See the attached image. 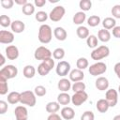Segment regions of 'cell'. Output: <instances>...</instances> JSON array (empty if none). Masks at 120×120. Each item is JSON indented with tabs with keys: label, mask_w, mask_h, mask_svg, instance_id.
Wrapping results in <instances>:
<instances>
[{
	"label": "cell",
	"mask_w": 120,
	"mask_h": 120,
	"mask_svg": "<svg viewBox=\"0 0 120 120\" xmlns=\"http://www.w3.org/2000/svg\"><path fill=\"white\" fill-rule=\"evenodd\" d=\"M38 40L43 44L50 43L52 38V30L49 24H41L38 29Z\"/></svg>",
	"instance_id": "obj_1"
},
{
	"label": "cell",
	"mask_w": 120,
	"mask_h": 120,
	"mask_svg": "<svg viewBox=\"0 0 120 120\" xmlns=\"http://www.w3.org/2000/svg\"><path fill=\"white\" fill-rule=\"evenodd\" d=\"M22 105H27L29 107H34L37 103V98L33 91L26 90L21 93V101Z\"/></svg>",
	"instance_id": "obj_2"
},
{
	"label": "cell",
	"mask_w": 120,
	"mask_h": 120,
	"mask_svg": "<svg viewBox=\"0 0 120 120\" xmlns=\"http://www.w3.org/2000/svg\"><path fill=\"white\" fill-rule=\"evenodd\" d=\"M110 54V49L106 45H101L97 47L96 49L93 50L91 52V58L93 60H101L103 58H106Z\"/></svg>",
	"instance_id": "obj_3"
},
{
	"label": "cell",
	"mask_w": 120,
	"mask_h": 120,
	"mask_svg": "<svg viewBox=\"0 0 120 120\" xmlns=\"http://www.w3.org/2000/svg\"><path fill=\"white\" fill-rule=\"evenodd\" d=\"M17 74H18V68L14 65H7L0 69V76L4 77L7 80L15 78Z\"/></svg>",
	"instance_id": "obj_4"
},
{
	"label": "cell",
	"mask_w": 120,
	"mask_h": 120,
	"mask_svg": "<svg viewBox=\"0 0 120 120\" xmlns=\"http://www.w3.org/2000/svg\"><path fill=\"white\" fill-rule=\"evenodd\" d=\"M106 70H107V66L103 62H97L88 68V71L92 76L102 75L106 72Z\"/></svg>",
	"instance_id": "obj_5"
},
{
	"label": "cell",
	"mask_w": 120,
	"mask_h": 120,
	"mask_svg": "<svg viewBox=\"0 0 120 120\" xmlns=\"http://www.w3.org/2000/svg\"><path fill=\"white\" fill-rule=\"evenodd\" d=\"M65 13H66V9L63 6H56L50 12L49 18H50L51 21L56 22H59L60 20H62Z\"/></svg>",
	"instance_id": "obj_6"
},
{
	"label": "cell",
	"mask_w": 120,
	"mask_h": 120,
	"mask_svg": "<svg viewBox=\"0 0 120 120\" xmlns=\"http://www.w3.org/2000/svg\"><path fill=\"white\" fill-rule=\"evenodd\" d=\"M52 55V52L46 47L44 46H39L36 49L35 52H34V57L37 60H45L47 58H51Z\"/></svg>",
	"instance_id": "obj_7"
},
{
	"label": "cell",
	"mask_w": 120,
	"mask_h": 120,
	"mask_svg": "<svg viewBox=\"0 0 120 120\" xmlns=\"http://www.w3.org/2000/svg\"><path fill=\"white\" fill-rule=\"evenodd\" d=\"M55 71L58 76L60 77H65L70 72V64L67 61H60L55 68Z\"/></svg>",
	"instance_id": "obj_8"
},
{
	"label": "cell",
	"mask_w": 120,
	"mask_h": 120,
	"mask_svg": "<svg viewBox=\"0 0 120 120\" xmlns=\"http://www.w3.org/2000/svg\"><path fill=\"white\" fill-rule=\"evenodd\" d=\"M88 98V95L85 91L76 92L71 97V102L75 106H81L82 103H84Z\"/></svg>",
	"instance_id": "obj_9"
},
{
	"label": "cell",
	"mask_w": 120,
	"mask_h": 120,
	"mask_svg": "<svg viewBox=\"0 0 120 120\" xmlns=\"http://www.w3.org/2000/svg\"><path fill=\"white\" fill-rule=\"evenodd\" d=\"M105 99L108 101L110 107H114L118 101V92L113 88L108 89L105 94Z\"/></svg>",
	"instance_id": "obj_10"
},
{
	"label": "cell",
	"mask_w": 120,
	"mask_h": 120,
	"mask_svg": "<svg viewBox=\"0 0 120 120\" xmlns=\"http://www.w3.org/2000/svg\"><path fill=\"white\" fill-rule=\"evenodd\" d=\"M14 114L16 120H27L28 119V111L25 106L20 105L17 106L14 110Z\"/></svg>",
	"instance_id": "obj_11"
},
{
	"label": "cell",
	"mask_w": 120,
	"mask_h": 120,
	"mask_svg": "<svg viewBox=\"0 0 120 120\" xmlns=\"http://www.w3.org/2000/svg\"><path fill=\"white\" fill-rule=\"evenodd\" d=\"M14 41V34L10 31L1 30L0 31V43L10 44Z\"/></svg>",
	"instance_id": "obj_12"
},
{
	"label": "cell",
	"mask_w": 120,
	"mask_h": 120,
	"mask_svg": "<svg viewBox=\"0 0 120 120\" xmlns=\"http://www.w3.org/2000/svg\"><path fill=\"white\" fill-rule=\"evenodd\" d=\"M6 56L8 60H15L19 57V50L15 45H9L6 48Z\"/></svg>",
	"instance_id": "obj_13"
},
{
	"label": "cell",
	"mask_w": 120,
	"mask_h": 120,
	"mask_svg": "<svg viewBox=\"0 0 120 120\" xmlns=\"http://www.w3.org/2000/svg\"><path fill=\"white\" fill-rule=\"evenodd\" d=\"M69 80L73 82H82L84 78V73L82 72V70L78 69V68H74L69 72Z\"/></svg>",
	"instance_id": "obj_14"
},
{
	"label": "cell",
	"mask_w": 120,
	"mask_h": 120,
	"mask_svg": "<svg viewBox=\"0 0 120 120\" xmlns=\"http://www.w3.org/2000/svg\"><path fill=\"white\" fill-rule=\"evenodd\" d=\"M95 85L97 87L98 90L99 91H105L108 89L109 87V81L106 77H98L96 82H95Z\"/></svg>",
	"instance_id": "obj_15"
},
{
	"label": "cell",
	"mask_w": 120,
	"mask_h": 120,
	"mask_svg": "<svg viewBox=\"0 0 120 120\" xmlns=\"http://www.w3.org/2000/svg\"><path fill=\"white\" fill-rule=\"evenodd\" d=\"M60 114H61V117L64 118L65 120H71L75 116V112L71 107L65 106L64 108H62Z\"/></svg>",
	"instance_id": "obj_16"
},
{
	"label": "cell",
	"mask_w": 120,
	"mask_h": 120,
	"mask_svg": "<svg viewBox=\"0 0 120 120\" xmlns=\"http://www.w3.org/2000/svg\"><path fill=\"white\" fill-rule=\"evenodd\" d=\"M53 35H54V38L59 40V41H64L66 40L67 37H68V33L67 31L63 28V27H55L54 30H53Z\"/></svg>",
	"instance_id": "obj_17"
},
{
	"label": "cell",
	"mask_w": 120,
	"mask_h": 120,
	"mask_svg": "<svg viewBox=\"0 0 120 120\" xmlns=\"http://www.w3.org/2000/svg\"><path fill=\"white\" fill-rule=\"evenodd\" d=\"M10 28H11L12 32L17 33V34H20V33H22V32L24 31V29H25V24H24V22H22V21L16 20V21H13V22H12Z\"/></svg>",
	"instance_id": "obj_18"
},
{
	"label": "cell",
	"mask_w": 120,
	"mask_h": 120,
	"mask_svg": "<svg viewBox=\"0 0 120 120\" xmlns=\"http://www.w3.org/2000/svg\"><path fill=\"white\" fill-rule=\"evenodd\" d=\"M71 82L70 80H68L66 78H63L61 80H59L58 83H57V87L61 92H68L70 88H71Z\"/></svg>",
	"instance_id": "obj_19"
},
{
	"label": "cell",
	"mask_w": 120,
	"mask_h": 120,
	"mask_svg": "<svg viewBox=\"0 0 120 120\" xmlns=\"http://www.w3.org/2000/svg\"><path fill=\"white\" fill-rule=\"evenodd\" d=\"M96 107H97V110L101 112V113H104L106 112L109 108H110V105L108 103V101L105 99V98H100L97 101V104H96Z\"/></svg>",
	"instance_id": "obj_20"
},
{
	"label": "cell",
	"mask_w": 120,
	"mask_h": 120,
	"mask_svg": "<svg viewBox=\"0 0 120 120\" xmlns=\"http://www.w3.org/2000/svg\"><path fill=\"white\" fill-rule=\"evenodd\" d=\"M86 20V14L83 12V11H78L74 14L73 16V23L74 24H77V25H81L84 22V21Z\"/></svg>",
	"instance_id": "obj_21"
},
{
	"label": "cell",
	"mask_w": 120,
	"mask_h": 120,
	"mask_svg": "<svg viewBox=\"0 0 120 120\" xmlns=\"http://www.w3.org/2000/svg\"><path fill=\"white\" fill-rule=\"evenodd\" d=\"M71 101V97L67 92H62L57 96V102L60 105H68Z\"/></svg>",
	"instance_id": "obj_22"
},
{
	"label": "cell",
	"mask_w": 120,
	"mask_h": 120,
	"mask_svg": "<svg viewBox=\"0 0 120 120\" xmlns=\"http://www.w3.org/2000/svg\"><path fill=\"white\" fill-rule=\"evenodd\" d=\"M45 109H46V112H49L50 114L51 113H56L60 110V104L57 101H51V102L47 103Z\"/></svg>",
	"instance_id": "obj_23"
},
{
	"label": "cell",
	"mask_w": 120,
	"mask_h": 120,
	"mask_svg": "<svg viewBox=\"0 0 120 120\" xmlns=\"http://www.w3.org/2000/svg\"><path fill=\"white\" fill-rule=\"evenodd\" d=\"M102 25H103L104 29H107V30L113 29L116 26V21L112 17H106L102 21Z\"/></svg>",
	"instance_id": "obj_24"
},
{
	"label": "cell",
	"mask_w": 120,
	"mask_h": 120,
	"mask_svg": "<svg viewBox=\"0 0 120 120\" xmlns=\"http://www.w3.org/2000/svg\"><path fill=\"white\" fill-rule=\"evenodd\" d=\"M20 101H21V93L17 91H13L8 95V102L9 104H17Z\"/></svg>",
	"instance_id": "obj_25"
},
{
	"label": "cell",
	"mask_w": 120,
	"mask_h": 120,
	"mask_svg": "<svg viewBox=\"0 0 120 120\" xmlns=\"http://www.w3.org/2000/svg\"><path fill=\"white\" fill-rule=\"evenodd\" d=\"M98 38L102 42H108L111 39V33L107 29H100L98 33Z\"/></svg>",
	"instance_id": "obj_26"
},
{
	"label": "cell",
	"mask_w": 120,
	"mask_h": 120,
	"mask_svg": "<svg viewBox=\"0 0 120 120\" xmlns=\"http://www.w3.org/2000/svg\"><path fill=\"white\" fill-rule=\"evenodd\" d=\"M22 74L23 76L26 78V79H31L35 76L36 74V68L31 66V65H27L23 68V70H22Z\"/></svg>",
	"instance_id": "obj_27"
},
{
	"label": "cell",
	"mask_w": 120,
	"mask_h": 120,
	"mask_svg": "<svg viewBox=\"0 0 120 120\" xmlns=\"http://www.w3.org/2000/svg\"><path fill=\"white\" fill-rule=\"evenodd\" d=\"M76 33H77V36L82 38V39H84V38H87L90 35H89V30L87 27L83 26V25H80L77 30H76Z\"/></svg>",
	"instance_id": "obj_28"
},
{
	"label": "cell",
	"mask_w": 120,
	"mask_h": 120,
	"mask_svg": "<svg viewBox=\"0 0 120 120\" xmlns=\"http://www.w3.org/2000/svg\"><path fill=\"white\" fill-rule=\"evenodd\" d=\"M22 11L24 15L26 16H30L32 15L34 12H35V6L32 4V3H27L26 5H24L22 8Z\"/></svg>",
	"instance_id": "obj_29"
},
{
	"label": "cell",
	"mask_w": 120,
	"mask_h": 120,
	"mask_svg": "<svg viewBox=\"0 0 120 120\" xmlns=\"http://www.w3.org/2000/svg\"><path fill=\"white\" fill-rule=\"evenodd\" d=\"M51 71L50 68L44 63V62H41L38 67V73L40 75V76H46L49 74V72Z\"/></svg>",
	"instance_id": "obj_30"
},
{
	"label": "cell",
	"mask_w": 120,
	"mask_h": 120,
	"mask_svg": "<svg viewBox=\"0 0 120 120\" xmlns=\"http://www.w3.org/2000/svg\"><path fill=\"white\" fill-rule=\"evenodd\" d=\"M100 23V17L98 15H92L87 19V24L91 27H96Z\"/></svg>",
	"instance_id": "obj_31"
},
{
	"label": "cell",
	"mask_w": 120,
	"mask_h": 120,
	"mask_svg": "<svg viewBox=\"0 0 120 120\" xmlns=\"http://www.w3.org/2000/svg\"><path fill=\"white\" fill-rule=\"evenodd\" d=\"M7 81H8L7 79L0 76V95L2 96L6 95L8 91V85Z\"/></svg>",
	"instance_id": "obj_32"
},
{
	"label": "cell",
	"mask_w": 120,
	"mask_h": 120,
	"mask_svg": "<svg viewBox=\"0 0 120 120\" xmlns=\"http://www.w3.org/2000/svg\"><path fill=\"white\" fill-rule=\"evenodd\" d=\"M88 65H89L88 60L85 57H80V58H78L77 62H76L77 68L78 69H81V70H83L86 68H88Z\"/></svg>",
	"instance_id": "obj_33"
},
{
	"label": "cell",
	"mask_w": 120,
	"mask_h": 120,
	"mask_svg": "<svg viewBox=\"0 0 120 120\" xmlns=\"http://www.w3.org/2000/svg\"><path fill=\"white\" fill-rule=\"evenodd\" d=\"M86 44L89 48H97L98 46V38L95 35H90L86 38Z\"/></svg>",
	"instance_id": "obj_34"
},
{
	"label": "cell",
	"mask_w": 120,
	"mask_h": 120,
	"mask_svg": "<svg viewBox=\"0 0 120 120\" xmlns=\"http://www.w3.org/2000/svg\"><path fill=\"white\" fill-rule=\"evenodd\" d=\"M79 7L82 11H88L92 8V2L90 0H81L79 3Z\"/></svg>",
	"instance_id": "obj_35"
},
{
	"label": "cell",
	"mask_w": 120,
	"mask_h": 120,
	"mask_svg": "<svg viewBox=\"0 0 120 120\" xmlns=\"http://www.w3.org/2000/svg\"><path fill=\"white\" fill-rule=\"evenodd\" d=\"M52 56L56 60H62L65 57V50L63 48H56L52 52Z\"/></svg>",
	"instance_id": "obj_36"
},
{
	"label": "cell",
	"mask_w": 120,
	"mask_h": 120,
	"mask_svg": "<svg viewBox=\"0 0 120 120\" xmlns=\"http://www.w3.org/2000/svg\"><path fill=\"white\" fill-rule=\"evenodd\" d=\"M85 83L82 82H76L72 84L71 89L74 91V93L76 92H81V91H84L85 90Z\"/></svg>",
	"instance_id": "obj_37"
},
{
	"label": "cell",
	"mask_w": 120,
	"mask_h": 120,
	"mask_svg": "<svg viewBox=\"0 0 120 120\" xmlns=\"http://www.w3.org/2000/svg\"><path fill=\"white\" fill-rule=\"evenodd\" d=\"M48 17H49V15H48L45 11H42V10L38 11V12L36 13V15H35L36 20H37L38 22H46L47 19H48Z\"/></svg>",
	"instance_id": "obj_38"
},
{
	"label": "cell",
	"mask_w": 120,
	"mask_h": 120,
	"mask_svg": "<svg viewBox=\"0 0 120 120\" xmlns=\"http://www.w3.org/2000/svg\"><path fill=\"white\" fill-rule=\"evenodd\" d=\"M11 20L8 15H1L0 16V24L3 27H8L11 26Z\"/></svg>",
	"instance_id": "obj_39"
},
{
	"label": "cell",
	"mask_w": 120,
	"mask_h": 120,
	"mask_svg": "<svg viewBox=\"0 0 120 120\" xmlns=\"http://www.w3.org/2000/svg\"><path fill=\"white\" fill-rule=\"evenodd\" d=\"M34 93H35V95L38 96V97H43V96L46 95L47 90H46V88H45L43 85H38V86L35 87Z\"/></svg>",
	"instance_id": "obj_40"
},
{
	"label": "cell",
	"mask_w": 120,
	"mask_h": 120,
	"mask_svg": "<svg viewBox=\"0 0 120 120\" xmlns=\"http://www.w3.org/2000/svg\"><path fill=\"white\" fill-rule=\"evenodd\" d=\"M94 119H95V114L91 111H85L81 116V120H94Z\"/></svg>",
	"instance_id": "obj_41"
},
{
	"label": "cell",
	"mask_w": 120,
	"mask_h": 120,
	"mask_svg": "<svg viewBox=\"0 0 120 120\" xmlns=\"http://www.w3.org/2000/svg\"><path fill=\"white\" fill-rule=\"evenodd\" d=\"M112 15L116 18V19H120V5H114L112 8Z\"/></svg>",
	"instance_id": "obj_42"
},
{
	"label": "cell",
	"mask_w": 120,
	"mask_h": 120,
	"mask_svg": "<svg viewBox=\"0 0 120 120\" xmlns=\"http://www.w3.org/2000/svg\"><path fill=\"white\" fill-rule=\"evenodd\" d=\"M1 6L6 8V9H9L13 7L14 5V1L13 0H1Z\"/></svg>",
	"instance_id": "obj_43"
},
{
	"label": "cell",
	"mask_w": 120,
	"mask_h": 120,
	"mask_svg": "<svg viewBox=\"0 0 120 120\" xmlns=\"http://www.w3.org/2000/svg\"><path fill=\"white\" fill-rule=\"evenodd\" d=\"M8 111V103L4 100H0V113L4 114Z\"/></svg>",
	"instance_id": "obj_44"
},
{
	"label": "cell",
	"mask_w": 120,
	"mask_h": 120,
	"mask_svg": "<svg viewBox=\"0 0 120 120\" xmlns=\"http://www.w3.org/2000/svg\"><path fill=\"white\" fill-rule=\"evenodd\" d=\"M42 62H44L49 68H50V69L52 70L53 68H54V60L51 57V58H47V59H45V60H43Z\"/></svg>",
	"instance_id": "obj_45"
},
{
	"label": "cell",
	"mask_w": 120,
	"mask_h": 120,
	"mask_svg": "<svg viewBox=\"0 0 120 120\" xmlns=\"http://www.w3.org/2000/svg\"><path fill=\"white\" fill-rule=\"evenodd\" d=\"M112 36L116 38H120V26H115L112 29Z\"/></svg>",
	"instance_id": "obj_46"
},
{
	"label": "cell",
	"mask_w": 120,
	"mask_h": 120,
	"mask_svg": "<svg viewBox=\"0 0 120 120\" xmlns=\"http://www.w3.org/2000/svg\"><path fill=\"white\" fill-rule=\"evenodd\" d=\"M47 120H62V118H61V116L58 115L57 113H51V114L48 116Z\"/></svg>",
	"instance_id": "obj_47"
},
{
	"label": "cell",
	"mask_w": 120,
	"mask_h": 120,
	"mask_svg": "<svg viewBox=\"0 0 120 120\" xmlns=\"http://www.w3.org/2000/svg\"><path fill=\"white\" fill-rule=\"evenodd\" d=\"M113 69H114V72H115L116 76L118 77V79H120V62H118L114 65Z\"/></svg>",
	"instance_id": "obj_48"
},
{
	"label": "cell",
	"mask_w": 120,
	"mask_h": 120,
	"mask_svg": "<svg viewBox=\"0 0 120 120\" xmlns=\"http://www.w3.org/2000/svg\"><path fill=\"white\" fill-rule=\"evenodd\" d=\"M34 4H35V6H37L38 8H42V7L46 4V0H35Z\"/></svg>",
	"instance_id": "obj_49"
},
{
	"label": "cell",
	"mask_w": 120,
	"mask_h": 120,
	"mask_svg": "<svg viewBox=\"0 0 120 120\" xmlns=\"http://www.w3.org/2000/svg\"><path fill=\"white\" fill-rule=\"evenodd\" d=\"M15 3H16L17 5H21L22 7H23V6L26 5L28 2H27V0H15Z\"/></svg>",
	"instance_id": "obj_50"
},
{
	"label": "cell",
	"mask_w": 120,
	"mask_h": 120,
	"mask_svg": "<svg viewBox=\"0 0 120 120\" xmlns=\"http://www.w3.org/2000/svg\"><path fill=\"white\" fill-rule=\"evenodd\" d=\"M5 61H6V59H5V56H4L3 54H1V62H0V66H1V67H3V66H4V64H5Z\"/></svg>",
	"instance_id": "obj_51"
},
{
	"label": "cell",
	"mask_w": 120,
	"mask_h": 120,
	"mask_svg": "<svg viewBox=\"0 0 120 120\" xmlns=\"http://www.w3.org/2000/svg\"><path fill=\"white\" fill-rule=\"evenodd\" d=\"M112 120H120V114L115 115V116L113 117V119H112Z\"/></svg>",
	"instance_id": "obj_52"
},
{
	"label": "cell",
	"mask_w": 120,
	"mask_h": 120,
	"mask_svg": "<svg viewBox=\"0 0 120 120\" xmlns=\"http://www.w3.org/2000/svg\"><path fill=\"white\" fill-rule=\"evenodd\" d=\"M58 2V0H50V3H56Z\"/></svg>",
	"instance_id": "obj_53"
},
{
	"label": "cell",
	"mask_w": 120,
	"mask_h": 120,
	"mask_svg": "<svg viewBox=\"0 0 120 120\" xmlns=\"http://www.w3.org/2000/svg\"><path fill=\"white\" fill-rule=\"evenodd\" d=\"M118 93H120V84H119V86H118Z\"/></svg>",
	"instance_id": "obj_54"
}]
</instances>
